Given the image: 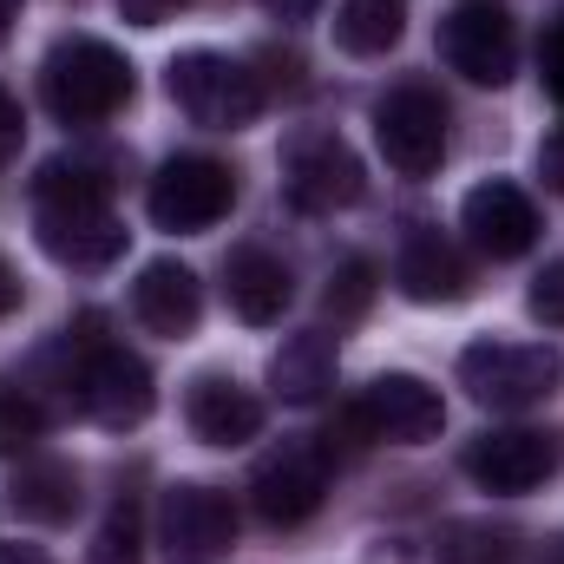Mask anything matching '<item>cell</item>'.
Returning <instances> with one entry per match:
<instances>
[{"label":"cell","mask_w":564,"mask_h":564,"mask_svg":"<svg viewBox=\"0 0 564 564\" xmlns=\"http://www.w3.org/2000/svg\"><path fill=\"white\" fill-rule=\"evenodd\" d=\"M33 237L59 270L99 276L126 257V224L106 204V177L86 158H53L33 177Z\"/></svg>","instance_id":"obj_1"},{"label":"cell","mask_w":564,"mask_h":564,"mask_svg":"<svg viewBox=\"0 0 564 564\" xmlns=\"http://www.w3.org/2000/svg\"><path fill=\"white\" fill-rule=\"evenodd\" d=\"M40 99L59 126H106L132 99V59L93 33H66L40 59Z\"/></svg>","instance_id":"obj_2"},{"label":"cell","mask_w":564,"mask_h":564,"mask_svg":"<svg viewBox=\"0 0 564 564\" xmlns=\"http://www.w3.org/2000/svg\"><path fill=\"white\" fill-rule=\"evenodd\" d=\"M164 93H171V106H177L191 126H204V132H237V126H250V119L263 112L257 73H250L243 59H230V53H210V46L177 53V59L164 66Z\"/></svg>","instance_id":"obj_3"},{"label":"cell","mask_w":564,"mask_h":564,"mask_svg":"<svg viewBox=\"0 0 564 564\" xmlns=\"http://www.w3.org/2000/svg\"><path fill=\"white\" fill-rule=\"evenodd\" d=\"M564 381V355L552 341H473L459 355V388L492 408V414H519L552 401Z\"/></svg>","instance_id":"obj_4"},{"label":"cell","mask_w":564,"mask_h":564,"mask_svg":"<svg viewBox=\"0 0 564 564\" xmlns=\"http://www.w3.org/2000/svg\"><path fill=\"white\" fill-rule=\"evenodd\" d=\"M282 191H289V204H295V210L328 217V210L361 204L368 171H361V158L348 151L341 132L302 126V132H289V139H282Z\"/></svg>","instance_id":"obj_5"},{"label":"cell","mask_w":564,"mask_h":564,"mask_svg":"<svg viewBox=\"0 0 564 564\" xmlns=\"http://www.w3.org/2000/svg\"><path fill=\"white\" fill-rule=\"evenodd\" d=\"M230 204H237V171H230L224 158H204V151L164 158L158 177H151V191H144L151 224H158V230H177V237L224 224Z\"/></svg>","instance_id":"obj_6"},{"label":"cell","mask_w":564,"mask_h":564,"mask_svg":"<svg viewBox=\"0 0 564 564\" xmlns=\"http://www.w3.org/2000/svg\"><path fill=\"white\" fill-rule=\"evenodd\" d=\"M158 545H164V564H224L237 545L230 492H217L204 479H177L158 499Z\"/></svg>","instance_id":"obj_7"},{"label":"cell","mask_w":564,"mask_h":564,"mask_svg":"<svg viewBox=\"0 0 564 564\" xmlns=\"http://www.w3.org/2000/svg\"><path fill=\"white\" fill-rule=\"evenodd\" d=\"M250 499H257V512H263V525H308L315 512H322V499H328V453L315 446V440H276L257 466H250Z\"/></svg>","instance_id":"obj_8"},{"label":"cell","mask_w":564,"mask_h":564,"mask_svg":"<svg viewBox=\"0 0 564 564\" xmlns=\"http://www.w3.org/2000/svg\"><path fill=\"white\" fill-rule=\"evenodd\" d=\"M440 59L466 86H506L519 73V26L499 0H459L440 20Z\"/></svg>","instance_id":"obj_9"},{"label":"cell","mask_w":564,"mask_h":564,"mask_svg":"<svg viewBox=\"0 0 564 564\" xmlns=\"http://www.w3.org/2000/svg\"><path fill=\"white\" fill-rule=\"evenodd\" d=\"M459 466L486 492H532L564 466V433H552V426H492V433L466 440Z\"/></svg>","instance_id":"obj_10"},{"label":"cell","mask_w":564,"mask_h":564,"mask_svg":"<svg viewBox=\"0 0 564 564\" xmlns=\"http://www.w3.org/2000/svg\"><path fill=\"white\" fill-rule=\"evenodd\" d=\"M73 401H79L86 421L126 433V426H139L144 414L158 408V381H151V368H144L132 348H119V341H93V348L79 355Z\"/></svg>","instance_id":"obj_11"},{"label":"cell","mask_w":564,"mask_h":564,"mask_svg":"<svg viewBox=\"0 0 564 564\" xmlns=\"http://www.w3.org/2000/svg\"><path fill=\"white\" fill-rule=\"evenodd\" d=\"M375 144L401 177H433L446 158V106L426 86H394L375 106Z\"/></svg>","instance_id":"obj_12"},{"label":"cell","mask_w":564,"mask_h":564,"mask_svg":"<svg viewBox=\"0 0 564 564\" xmlns=\"http://www.w3.org/2000/svg\"><path fill=\"white\" fill-rule=\"evenodd\" d=\"M355 421L368 426L375 440L426 446V440H440V426H446V401L426 388L421 375H375L368 394H361V408H355Z\"/></svg>","instance_id":"obj_13"},{"label":"cell","mask_w":564,"mask_h":564,"mask_svg":"<svg viewBox=\"0 0 564 564\" xmlns=\"http://www.w3.org/2000/svg\"><path fill=\"white\" fill-rule=\"evenodd\" d=\"M459 230H466L492 263H512V257H525V250L539 243V204H532L519 184L492 177V184H473V191H466Z\"/></svg>","instance_id":"obj_14"},{"label":"cell","mask_w":564,"mask_h":564,"mask_svg":"<svg viewBox=\"0 0 564 564\" xmlns=\"http://www.w3.org/2000/svg\"><path fill=\"white\" fill-rule=\"evenodd\" d=\"M132 315H139L151 335L184 341V335L204 322V282H197V270H184L177 257L144 263L139 282H132Z\"/></svg>","instance_id":"obj_15"},{"label":"cell","mask_w":564,"mask_h":564,"mask_svg":"<svg viewBox=\"0 0 564 564\" xmlns=\"http://www.w3.org/2000/svg\"><path fill=\"white\" fill-rule=\"evenodd\" d=\"M184 421L204 446H243L263 433V401L230 375H197L184 394Z\"/></svg>","instance_id":"obj_16"},{"label":"cell","mask_w":564,"mask_h":564,"mask_svg":"<svg viewBox=\"0 0 564 564\" xmlns=\"http://www.w3.org/2000/svg\"><path fill=\"white\" fill-rule=\"evenodd\" d=\"M394 282H401V295H408V302L440 308V302H466L473 270H466V257H459L440 230H426V224H421V230H408V243H401Z\"/></svg>","instance_id":"obj_17"},{"label":"cell","mask_w":564,"mask_h":564,"mask_svg":"<svg viewBox=\"0 0 564 564\" xmlns=\"http://www.w3.org/2000/svg\"><path fill=\"white\" fill-rule=\"evenodd\" d=\"M224 295H230V308H237L250 328H270V322H282L295 282H289V263H282V257H270V250H237V257L224 263Z\"/></svg>","instance_id":"obj_18"},{"label":"cell","mask_w":564,"mask_h":564,"mask_svg":"<svg viewBox=\"0 0 564 564\" xmlns=\"http://www.w3.org/2000/svg\"><path fill=\"white\" fill-rule=\"evenodd\" d=\"M270 388H276V401H289V408L322 401V394L335 388V341H328L322 328L289 335L276 355H270Z\"/></svg>","instance_id":"obj_19"},{"label":"cell","mask_w":564,"mask_h":564,"mask_svg":"<svg viewBox=\"0 0 564 564\" xmlns=\"http://www.w3.org/2000/svg\"><path fill=\"white\" fill-rule=\"evenodd\" d=\"M7 506L33 525H66L79 512V473L66 459H26L7 486Z\"/></svg>","instance_id":"obj_20"},{"label":"cell","mask_w":564,"mask_h":564,"mask_svg":"<svg viewBox=\"0 0 564 564\" xmlns=\"http://www.w3.org/2000/svg\"><path fill=\"white\" fill-rule=\"evenodd\" d=\"M401 33H408V0H341L335 7V46L355 59L394 53Z\"/></svg>","instance_id":"obj_21"},{"label":"cell","mask_w":564,"mask_h":564,"mask_svg":"<svg viewBox=\"0 0 564 564\" xmlns=\"http://www.w3.org/2000/svg\"><path fill=\"white\" fill-rule=\"evenodd\" d=\"M519 558V532L492 525V519H453L433 539V564H512Z\"/></svg>","instance_id":"obj_22"},{"label":"cell","mask_w":564,"mask_h":564,"mask_svg":"<svg viewBox=\"0 0 564 564\" xmlns=\"http://www.w3.org/2000/svg\"><path fill=\"white\" fill-rule=\"evenodd\" d=\"M368 302H375V263H368V257H348V263L328 276V289H322V308H328L335 322H355Z\"/></svg>","instance_id":"obj_23"},{"label":"cell","mask_w":564,"mask_h":564,"mask_svg":"<svg viewBox=\"0 0 564 564\" xmlns=\"http://www.w3.org/2000/svg\"><path fill=\"white\" fill-rule=\"evenodd\" d=\"M40 401H33V388H0V453H20V446H33L40 440Z\"/></svg>","instance_id":"obj_24"},{"label":"cell","mask_w":564,"mask_h":564,"mask_svg":"<svg viewBox=\"0 0 564 564\" xmlns=\"http://www.w3.org/2000/svg\"><path fill=\"white\" fill-rule=\"evenodd\" d=\"M93 564H139V519H132V506H112V519H106V532L93 545Z\"/></svg>","instance_id":"obj_25"},{"label":"cell","mask_w":564,"mask_h":564,"mask_svg":"<svg viewBox=\"0 0 564 564\" xmlns=\"http://www.w3.org/2000/svg\"><path fill=\"white\" fill-rule=\"evenodd\" d=\"M525 308H532V322H545V328H564V257H558V263H545V270L532 276V295H525Z\"/></svg>","instance_id":"obj_26"},{"label":"cell","mask_w":564,"mask_h":564,"mask_svg":"<svg viewBox=\"0 0 564 564\" xmlns=\"http://www.w3.org/2000/svg\"><path fill=\"white\" fill-rule=\"evenodd\" d=\"M20 139H26V119H20V99L0 86V158H13L20 151Z\"/></svg>","instance_id":"obj_27"},{"label":"cell","mask_w":564,"mask_h":564,"mask_svg":"<svg viewBox=\"0 0 564 564\" xmlns=\"http://www.w3.org/2000/svg\"><path fill=\"white\" fill-rule=\"evenodd\" d=\"M177 7H191V0H119V13H126L132 26H158V20H171Z\"/></svg>","instance_id":"obj_28"},{"label":"cell","mask_w":564,"mask_h":564,"mask_svg":"<svg viewBox=\"0 0 564 564\" xmlns=\"http://www.w3.org/2000/svg\"><path fill=\"white\" fill-rule=\"evenodd\" d=\"M539 177H545L552 191H564V126H558L545 144H539Z\"/></svg>","instance_id":"obj_29"},{"label":"cell","mask_w":564,"mask_h":564,"mask_svg":"<svg viewBox=\"0 0 564 564\" xmlns=\"http://www.w3.org/2000/svg\"><path fill=\"white\" fill-rule=\"evenodd\" d=\"M545 86L564 99V20L545 33Z\"/></svg>","instance_id":"obj_30"},{"label":"cell","mask_w":564,"mask_h":564,"mask_svg":"<svg viewBox=\"0 0 564 564\" xmlns=\"http://www.w3.org/2000/svg\"><path fill=\"white\" fill-rule=\"evenodd\" d=\"M0 564H53L40 545H20V539H0Z\"/></svg>","instance_id":"obj_31"},{"label":"cell","mask_w":564,"mask_h":564,"mask_svg":"<svg viewBox=\"0 0 564 564\" xmlns=\"http://www.w3.org/2000/svg\"><path fill=\"white\" fill-rule=\"evenodd\" d=\"M20 308V276H13V263L0 257V315H13Z\"/></svg>","instance_id":"obj_32"},{"label":"cell","mask_w":564,"mask_h":564,"mask_svg":"<svg viewBox=\"0 0 564 564\" xmlns=\"http://www.w3.org/2000/svg\"><path fill=\"white\" fill-rule=\"evenodd\" d=\"M263 7H270L276 20H308V13H315V0H263Z\"/></svg>","instance_id":"obj_33"},{"label":"cell","mask_w":564,"mask_h":564,"mask_svg":"<svg viewBox=\"0 0 564 564\" xmlns=\"http://www.w3.org/2000/svg\"><path fill=\"white\" fill-rule=\"evenodd\" d=\"M13 20H20V0H0V40L13 33Z\"/></svg>","instance_id":"obj_34"}]
</instances>
